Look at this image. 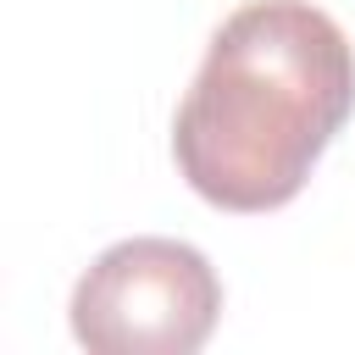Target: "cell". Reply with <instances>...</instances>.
Instances as JSON below:
<instances>
[{"label": "cell", "instance_id": "1", "mask_svg": "<svg viewBox=\"0 0 355 355\" xmlns=\"http://www.w3.org/2000/svg\"><path fill=\"white\" fill-rule=\"evenodd\" d=\"M355 111V50L311 0H244L172 116V161L216 211L288 205Z\"/></svg>", "mask_w": 355, "mask_h": 355}, {"label": "cell", "instance_id": "2", "mask_svg": "<svg viewBox=\"0 0 355 355\" xmlns=\"http://www.w3.org/2000/svg\"><path fill=\"white\" fill-rule=\"evenodd\" d=\"M67 316L94 355H194L222 316V283L194 244L144 233L94 255Z\"/></svg>", "mask_w": 355, "mask_h": 355}]
</instances>
